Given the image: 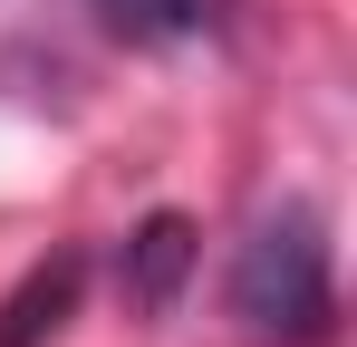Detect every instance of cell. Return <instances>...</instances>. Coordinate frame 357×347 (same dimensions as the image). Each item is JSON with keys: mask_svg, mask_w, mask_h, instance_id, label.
<instances>
[{"mask_svg": "<svg viewBox=\"0 0 357 347\" xmlns=\"http://www.w3.org/2000/svg\"><path fill=\"white\" fill-rule=\"evenodd\" d=\"M232 318L261 347H319L338 328V270H328V222L309 203L261 213L232 251Z\"/></svg>", "mask_w": 357, "mask_h": 347, "instance_id": "obj_1", "label": "cell"}, {"mask_svg": "<svg viewBox=\"0 0 357 347\" xmlns=\"http://www.w3.org/2000/svg\"><path fill=\"white\" fill-rule=\"evenodd\" d=\"M183 270H193V222L183 213H155V222L126 241V261H116V289H126V309H174V289H183Z\"/></svg>", "mask_w": 357, "mask_h": 347, "instance_id": "obj_2", "label": "cell"}, {"mask_svg": "<svg viewBox=\"0 0 357 347\" xmlns=\"http://www.w3.org/2000/svg\"><path fill=\"white\" fill-rule=\"evenodd\" d=\"M77 280H87V270H77V251H59L49 270H29V280H20V299L0 309V347H39V338H49V328L68 318Z\"/></svg>", "mask_w": 357, "mask_h": 347, "instance_id": "obj_3", "label": "cell"}, {"mask_svg": "<svg viewBox=\"0 0 357 347\" xmlns=\"http://www.w3.org/2000/svg\"><path fill=\"white\" fill-rule=\"evenodd\" d=\"M97 20L116 39H213L222 0H97Z\"/></svg>", "mask_w": 357, "mask_h": 347, "instance_id": "obj_4", "label": "cell"}]
</instances>
